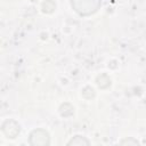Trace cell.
Returning a JSON list of instances; mask_svg holds the SVG:
<instances>
[{"instance_id":"4","label":"cell","mask_w":146,"mask_h":146,"mask_svg":"<svg viewBox=\"0 0 146 146\" xmlns=\"http://www.w3.org/2000/svg\"><path fill=\"white\" fill-rule=\"evenodd\" d=\"M83 145V144H86V145H89V141L87 140V139H84L83 137H80V136H76V137H74V138H72L70 141H68V145Z\"/></svg>"},{"instance_id":"1","label":"cell","mask_w":146,"mask_h":146,"mask_svg":"<svg viewBox=\"0 0 146 146\" xmlns=\"http://www.w3.org/2000/svg\"><path fill=\"white\" fill-rule=\"evenodd\" d=\"M71 5L78 14L88 16L98 10L102 5V0H71Z\"/></svg>"},{"instance_id":"3","label":"cell","mask_w":146,"mask_h":146,"mask_svg":"<svg viewBox=\"0 0 146 146\" xmlns=\"http://www.w3.org/2000/svg\"><path fill=\"white\" fill-rule=\"evenodd\" d=\"M31 136L33 137H38V139H34L31 141L32 145H47L49 144V135L47 131L42 130V129H38V130H34Z\"/></svg>"},{"instance_id":"2","label":"cell","mask_w":146,"mask_h":146,"mask_svg":"<svg viewBox=\"0 0 146 146\" xmlns=\"http://www.w3.org/2000/svg\"><path fill=\"white\" fill-rule=\"evenodd\" d=\"M2 131L8 138H15L19 133L21 128L19 124L14 120H8L2 124Z\"/></svg>"}]
</instances>
